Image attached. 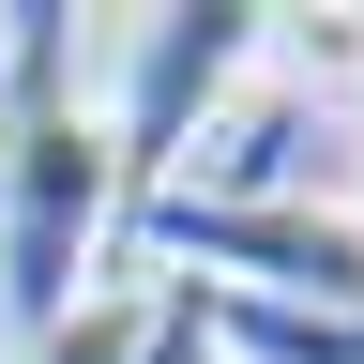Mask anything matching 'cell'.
<instances>
[{
    "label": "cell",
    "mask_w": 364,
    "mask_h": 364,
    "mask_svg": "<svg viewBox=\"0 0 364 364\" xmlns=\"http://www.w3.org/2000/svg\"><path fill=\"white\" fill-rule=\"evenodd\" d=\"M122 152L107 91H76V16H0V334H61L91 273L122 258Z\"/></svg>",
    "instance_id": "6da1fadb"
},
{
    "label": "cell",
    "mask_w": 364,
    "mask_h": 364,
    "mask_svg": "<svg viewBox=\"0 0 364 364\" xmlns=\"http://www.w3.org/2000/svg\"><path fill=\"white\" fill-rule=\"evenodd\" d=\"M91 31H107V61H122V91H107L122 213L152 228V213L182 198V167H198V136L228 122V91L258 76L273 16H258V0H182V16H91Z\"/></svg>",
    "instance_id": "7a4b0ae2"
},
{
    "label": "cell",
    "mask_w": 364,
    "mask_h": 364,
    "mask_svg": "<svg viewBox=\"0 0 364 364\" xmlns=\"http://www.w3.org/2000/svg\"><path fill=\"white\" fill-rule=\"evenodd\" d=\"M136 334H152V289H91L61 334H31L16 364H136Z\"/></svg>",
    "instance_id": "3957f363"
},
{
    "label": "cell",
    "mask_w": 364,
    "mask_h": 364,
    "mask_svg": "<svg viewBox=\"0 0 364 364\" xmlns=\"http://www.w3.org/2000/svg\"><path fill=\"white\" fill-rule=\"evenodd\" d=\"M136 364H228V349H213V304L182 289V273H152V334H136Z\"/></svg>",
    "instance_id": "277c9868"
},
{
    "label": "cell",
    "mask_w": 364,
    "mask_h": 364,
    "mask_svg": "<svg viewBox=\"0 0 364 364\" xmlns=\"http://www.w3.org/2000/svg\"><path fill=\"white\" fill-rule=\"evenodd\" d=\"M318 198H334V213H364V122L334 136V152H318Z\"/></svg>",
    "instance_id": "5b68a950"
}]
</instances>
